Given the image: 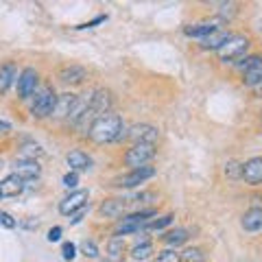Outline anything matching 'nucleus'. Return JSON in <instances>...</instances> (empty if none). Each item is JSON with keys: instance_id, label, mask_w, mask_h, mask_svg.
I'll use <instances>...</instances> for the list:
<instances>
[{"instance_id": "1", "label": "nucleus", "mask_w": 262, "mask_h": 262, "mask_svg": "<svg viewBox=\"0 0 262 262\" xmlns=\"http://www.w3.org/2000/svg\"><path fill=\"white\" fill-rule=\"evenodd\" d=\"M122 131H125V122H122L118 114H103V116H98L92 122L88 136L96 144H107V142H116L127 138V134H122Z\"/></svg>"}, {"instance_id": "2", "label": "nucleus", "mask_w": 262, "mask_h": 262, "mask_svg": "<svg viewBox=\"0 0 262 262\" xmlns=\"http://www.w3.org/2000/svg\"><path fill=\"white\" fill-rule=\"evenodd\" d=\"M247 48H249V37H245V35H232L223 46L219 48L216 53H219V59L221 61L232 63L236 59H241Z\"/></svg>"}, {"instance_id": "3", "label": "nucleus", "mask_w": 262, "mask_h": 262, "mask_svg": "<svg viewBox=\"0 0 262 262\" xmlns=\"http://www.w3.org/2000/svg\"><path fill=\"white\" fill-rule=\"evenodd\" d=\"M55 105H57V94L53 88H42L39 92L35 94V101L31 105V114L35 118H46V116H53L55 112Z\"/></svg>"}, {"instance_id": "4", "label": "nucleus", "mask_w": 262, "mask_h": 262, "mask_svg": "<svg viewBox=\"0 0 262 262\" xmlns=\"http://www.w3.org/2000/svg\"><path fill=\"white\" fill-rule=\"evenodd\" d=\"M153 158H155V144L138 142L125 153V164L131 168H142V166H146V162H151Z\"/></svg>"}, {"instance_id": "5", "label": "nucleus", "mask_w": 262, "mask_h": 262, "mask_svg": "<svg viewBox=\"0 0 262 262\" xmlns=\"http://www.w3.org/2000/svg\"><path fill=\"white\" fill-rule=\"evenodd\" d=\"M151 216H155L153 210H144V212H136V214H129L120 221L116 225V236H125V234H134V232H140V229L146 227V221Z\"/></svg>"}, {"instance_id": "6", "label": "nucleus", "mask_w": 262, "mask_h": 262, "mask_svg": "<svg viewBox=\"0 0 262 262\" xmlns=\"http://www.w3.org/2000/svg\"><path fill=\"white\" fill-rule=\"evenodd\" d=\"M241 68H243V83L245 85L253 88V85L262 83V57H258V55L247 57Z\"/></svg>"}, {"instance_id": "7", "label": "nucleus", "mask_w": 262, "mask_h": 262, "mask_svg": "<svg viewBox=\"0 0 262 262\" xmlns=\"http://www.w3.org/2000/svg\"><path fill=\"white\" fill-rule=\"evenodd\" d=\"M88 196H90L88 190H75V192H70L66 199H61L59 212H61L63 216H72L75 212L88 208Z\"/></svg>"}, {"instance_id": "8", "label": "nucleus", "mask_w": 262, "mask_h": 262, "mask_svg": "<svg viewBox=\"0 0 262 262\" xmlns=\"http://www.w3.org/2000/svg\"><path fill=\"white\" fill-rule=\"evenodd\" d=\"M37 72L33 70V68H24L20 72V77H18V96L22 98V101H27V98H31L33 94H35V90H37Z\"/></svg>"}, {"instance_id": "9", "label": "nucleus", "mask_w": 262, "mask_h": 262, "mask_svg": "<svg viewBox=\"0 0 262 262\" xmlns=\"http://www.w3.org/2000/svg\"><path fill=\"white\" fill-rule=\"evenodd\" d=\"M153 175H155V168L153 166L134 168L129 175L116 179V184H114V186H118V188H134V186H140L142 182H146V179H151Z\"/></svg>"}, {"instance_id": "10", "label": "nucleus", "mask_w": 262, "mask_h": 262, "mask_svg": "<svg viewBox=\"0 0 262 262\" xmlns=\"http://www.w3.org/2000/svg\"><path fill=\"white\" fill-rule=\"evenodd\" d=\"M114 98L107 90H94L92 94H90V110H92L96 116H103V114H107V110L112 107Z\"/></svg>"}, {"instance_id": "11", "label": "nucleus", "mask_w": 262, "mask_h": 262, "mask_svg": "<svg viewBox=\"0 0 262 262\" xmlns=\"http://www.w3.org/2000/svg\"><path fill=\"white\" fill-rule=\"evenodd\" d=\"M243 179L251 186L262 184V158H251L243 164Z\"/></svg>"}, {"instance_id": "12", "label": "nucleus", "mask_w": 262, "mask_h": 262, "mask_svg": "<svg viewBox=\"0 0 262 262\" xmlns=\"http://www.w3.org/2000/svg\"><path fill=\"white\" fill-rule=\"evenodd\" d=\"M127 136H129L136 144H138V142H149V144H153L155 140H158L160 131L155 129V127H151V125H134V127L129 129Z\"/></svg>"}, {"instance_id": "13", "label": "nucleus", "mask_w": 262, "mask_h": 262, "mask_svg": "<svg viewBox=\"0 0 262 262\" xmlns=\"http://www.w3.org/2000/svg\"><path fill=\"white\" fill-rule=\"evenodd\" d=\"M77 101H79L77 94H59L57 96V105H55L53 116L55 118H70L72 110L77 107Z\"/></svg>"}, {"instance_id": "14", "label": "nucleus", "mask_w": 262, "mask_h": 262, "mask_svg": "<svg viewBox=\"0 0 262 262\" xmlns=\"http://www.w3.org/2000/svg\"><path fill=\"white\" fill-rule=\"evenodd\" d=\"M13 170L22 179H37L39 173H42V168H39V164L35 160H18L13 164Z\"/></svg>"}, {"instance_id": "15", "label": "nucleus", "mask_w": 262, "mask_h": 262, "mask_svg": "<svg viewBox=\"0 0 262 262\" xmlns=\"http://www.w3.org/2000/svg\"><path fill=\"white\" fill-rule=\"evenodd\" d=\"M24 190V179L18 177L15 173L7 175L3 182H0V194L3 196H18Z\"/></svg>"}, {"instance_id": "16", "label": "nucleus", "mask_w": 262, "mask_h": 262, "mask_svg": "<svg viewBox=\"0 0 262 262\" xmlns=\"http://www.w3.org/2000/svg\"><path fill=\"white\" fill-rule=\"evenodd\" d=\"M88 77V70L83 68V66H66V68L59 70V79L63 81V83H83V79Z\"/></svg>"}, {"instance_id": "17", "label": "nucleus", "mask_w": 262, "mask_h": 262, "mask_svg": "<svg viewBox=\"0 0 262 262\" xmlns=\"http://www.w3.org/2000/svg\"><path fill=\"white\" fill-rule=\"evenodd\" d=\"M66 162H68V166L75 170H88L90 166H92V160H90V155L88 153H83V151H79V149H75V151H70L68 155H66Z\"/></svg>"}, {"instance_id": "18", "label": "nucleus", "mask_w": 262, "mask_h": 262, "mask_svg": "<svg viewBox=\"0 0 262 262\" xmlns=\"http://www.w3.org/2000/svg\"><path fill=\"white\" fill-rule=\"evenodd\" d=\"M243 227L247 232H260L262 229V208H251L243 214Z\"/></svg>"}, {"instance_id": "19", "label": "nucleus", "mask_w": 262, "mask_h": 262, "mask_svg": "<svg viewBox=\"0 0 262 262\" xmlns=\"http://www.w3.org/2000/svg\"><path fill=\"white\" fill-rule=\"evenodd\" d=\"M13 81H18V70H15V66L9 61L0 68V94H5L7 90L11 88Z\"/></svg>"}, {"instance_id": "20", "label": "nucleus", "mask_w": 262, "mask_h": 262, "mask_svg": "<svg viewBox=\"0 0 262 262\" xmlns=\"http://www.w3.org/2000/svg\"><path fill=\"white\" fill-rule=\"evenodd\" d=\"M127 203L122 199H107L101 203V208H98V212H101L103 216H110V219H118L122 214V210H125Z\"/></svg>"}, {"instance_id": "21", "label": "nucleus", "mask_w": 262, "mask_h": 262, "mask_svg": "<svg viewBox=\"0 0 262 262\" xmlns=\"http://www.w3.org/2000/svg\"><path fill=\"white\" fill-rule=\"evenodd\" d=\"M125 253V241L120 236H112L107 243V262H120Z\"/></svg>"}, {"instance_id": "22", "label": "nucleus", "mask_w": 262, "mask_h": 262, "mask_svg": "<svg viewBox=\"0 0 262 262\" xmlns=\"http://www.w3.org/2000/svg\"><path fill=\"white\" fill-rule=\"evenodd\" d=\"M229 37H232V33H227V31H214L206 39H201V46L203 48H212V51H219V48L223 46Z\"/></svg>"}, {"instance_id": "23", "label": "nucleus", "mask_w": 262, "mask_h": 262, "mask_svg": "<svg viewBox=\"0 0 262 262\" xmlns=\"http://www.w3.org/2000/svg\"><path fill=\"white\" fill-rule=\"evenodd\" d=\"M214 31H219L214 24H210V22H201V24H194V27H186L184 33L186 35H190V37H199V39H206L208 35H212Z\"/></svg>"}, {"instance_id": "24", "label": "nucleus", "mask_w": 262, "mask_h": 262, "mask_svg": "<svg viewBox=\"0 0 262 262\" xmlns=\"http://www.w3.org/2000/svg\"><path fill=\"white\" fill-rule=\"evenodd\" d=\"M153 256V245L151 243H142V245H136L134 249H131V258L142 262V260H149Z\"/></svg>"}, {"instance_id": "25", "label": "nucleus", "mask_w": 262, "mask_h": 262, "mask_svg": "<svg viewBox=\"0 0 262 262\" xmlns=\"http://www.w3.org/2000/svg\"><path fill=\"white\" fill-rule=\"evenodd\" d=\"M188 241V232L186 229H182V227H177V229H173V232H168V234H164V243L166 245H182V243H186Z\"/></svg>"}, {"instance_id": "26", "label": "nucleus", "mask_w": 262, "mask_h": 262, "mask_svg": "<svg viewBox=\"0 0 262 262\" xmlns=\"http://www.w3.org/2000/svg\"><path fill=\"white\" fill-rule=\"evenodd\" d=\"M39 155H44V149L39 144H24L22 146V160H35Z\"/></svg>"}, {"instance_id": "27", "label": "nucleus", "mask_w": 262, "mask_h": 262, "mask_svg": "<svg viewBox=\"0 0 262 262\" xmlns=\"http://www.w3.org/2000/svg\"><path fill=\"white\" fill-rule=\"evenodd\" d=\"M170 223H173V214H166V216H160V219L151 221V223H146L144 229H162V227H166Z\"/></svg>"}, {"instance_id": "28", "label": "nucleus", "mask_w": 262, "mask_h": 262, "mask_svg": "<svg viewBox=\"0 0 262 262\" xmlns=\"http://www.w3.org/2000/svg\"><path fill=\"white\" fill-rule=\"evenodd\" d=\"M155 262H182V256L175 251V249H166L162 251L158 258H155Z\"/></svg>"}, {"instance_id": "29", "label": "nucleus", "mask_w": 262, "mask_h": 262, "mask_svg": "<svg viewBox=\"0 0 262 262\" xmlns=\"http://www.w3.org/2000/svg\"><path fill=\"white\" fill-rule=\"evenodd\" d=\"M182 260H186V262H203V251L196 249V247L186 249L184 256H182Z\"/></svg>"}, {"instance_id": "30", "label": "nucleus", "mask_w": 262, "mask_h": 262, "mask_svg": "<svg viewBox=\"0 0 262 262\" xmlns=\"http://www.w3.org/2000/svg\"><path fill=\"white\" fill-rule=\"evenodd\" d=\"M81 249H83V253L88 258H98V247L94 241H83L81 243Z\"/></svg>"}, {"instance_id": "31", "label": "nucleus", "mask_w": 262, "mask_h": 262, "mask_svg": "<svg viewBox=\"0 0 262 262\" xmlns=\"http://www.w3.org/2000/svg\"><path fill=\"white\" fill-rule=\"evenodd\" d=\"M61 256H63V260L72 262V260H75V256H77V247H75L72 243H63V247H61Z\"/></svg>"}, {"instance_id": "32", "label": "nucleus", "mask_w": 262, "mask_h": 262, "mask_svg": "<svg viewBox=\"0 0 262 262\" xmlns=\"http://www.w3.org/2000/svg\"><path fill=\"white\" fill-rule=\"evenodd\" d=\"M0 225L7 227V229H13L15 225H18V221H15L9 212H0Z\"/></svg>"}, {"instance_id": "33", "label": "nucleus", "mask_w": 262, "mask_h": 262, "mask_svg": "<svg viewBox=\"0 0 262 262\" xmlns=\"http://www.w3.org/2000/svg\"><path fill=\"white\" fill-rule=\"evenodd\" d=\"M225 173L229 177H243V164H236V162H229L225 166Z\"/></svg>"}, {"instance_id": "34", "label": "nucleus", "mask_w": 262, "mask_h": 262, "mask_svg": "<svg viewBox=\"0 0 262 262\" xmlns=\"http://www.w3.org/2000/svg\"><path fill=\"white\" fill-rule=\"evenodd\" d=\"M77 184H79V175L72 170V173H68V175H63V186L66 188H77Z\"/></svg>"}, {"instance_id": "35", "label": "nucleus", "mask_w": 262, "mask_h": 262, "mask_svg": "<svg viewBox=\"0 0 262 262\" xmlns=\"http://www.w3.org/2000/svg\"><path fill=\"white\" fill-rule=\"evenodd\" d=\"M234 13H236V5H234V3L223 5V7H221V11H219V15H221V18H232Z\"/></svg>"}, {"instance_id": "36", "label": "nucleus", "mask_w": 262, "mask_h": 262, "mask_svg": "<svg viewBox=\"0 0 262 262\" xmlns=\"http://www.w3.org/2000/svg\"><path fill=\"white\" fill-rule=\"evenodd\" d=\"M61 238V227H53V229H48V241L51 243H57Z\"/></svg>"}, {"instance_id": "37", "label": "nucleus", "mask_w": 262, "mask_h": 262, "mask_svg": "<svg viewBox=\"0 0 262 262\" xmlns=\"http://www.w3.org/2000/svg\"><path fill=\"white\" fill-rule=\"evenodd\" d=\"M98 22H105V15H98L96 20H92V22H88V24H81V27H77V29H94Z\"/></svg>"}, {"instance_id": "38", "label": "nucleus", "mask_w": 262, "mask_h": 262, "mask_svg": "<svg viewBox=\"0 0 262 262\" xmlns=\"http://www.w3.org/2000/svg\"><path fill=\"white\" fill-rule=\"evenodd\" d=\"M85 210H88V208H83V210H79V212H75V214H72V219H70V223H72V225H75V223H79V221H81V219H83V214H85Z\"/></svg>"}, {"instance_id": "39", "label": "nucleus", "mask_w": 262, "mask_h": 262, "mask_svg": "<svg viewBox=\"0 0 262 262\" xmlns=\"http://www.w3.org/2000/svg\"><path fill=\"white\" fill-rule=\"evenodd\" d=\"M11 131V125L9 122H5V120H0V136H7Z\"/></svg>"}, {"instance_id": "40", "label": "nucleus", "mask_w": 262, "mask_h": 262, "mask_svg": "<svg viewBox=\"0 0 262 262\" xmlns=\"http://www.w3.org/2000/svg\"><path fill=\"white\" fill-rule=\"evenodd\" d=\"M24 227H37V221H24Z\"/></svg>"}, {"instance_id": "41", "label": "nucleus", "mask_w": 262, "mask_h": 262, "mask_svg": "<svg viewBox=\"0 0 262 262\" xmlns=\"http://www.w3.org/2000/svg\"><path fill=\"white\" fill-rule=\"evenodd\" d=\"M0 199H3V194H0Z\"/></svg>"}]
</instances>
